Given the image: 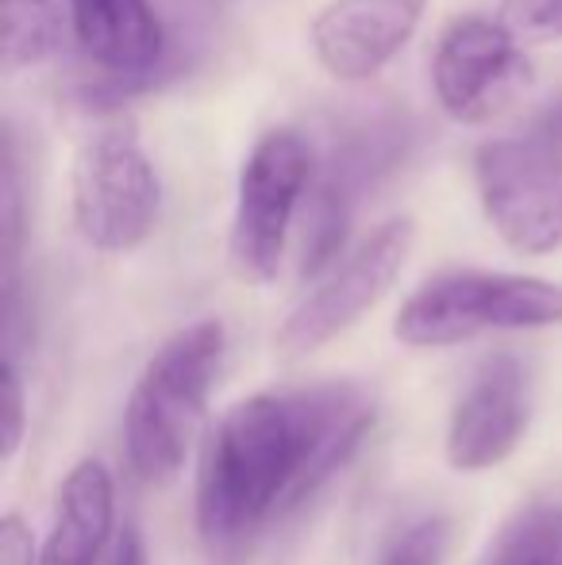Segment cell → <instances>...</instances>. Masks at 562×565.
<instances>
[{"instance_id": "obj_1", "label": "cell", "mask_w": 562, "mask_h": 565, "mask_svg": "<svg viewBox=\"0 0 562 565\" xmlns=\"http://www.w3.org/2000/svg\"><path fill=\"white\" fill-rule=\"evenodd\" d=\"M374 431V396L354 381L271 388L232 404L197 473V539L216 565H243Z\"/></svg>"}, {"instance_id": "obj_2", "label": "cell", "mask_w": 562, "mask_h": 565, "mask_svg": "<svg viewBox=\"0 0 562 565\" xmlns=\"http://www.w3.org/2000/svg\"><path fill=\"white\" fill-rule=\"evenodd\" d=\"M224 358L227 331L220 320L173 331L147 358L124 404V454L139 481L166 484L185 466Z\"/></svg>"}, {"instance_id": "obj_3", "label": "cell", "mask_w": 562, "mask_h": 565, "mask_svg": "<svg viewBox=\"0 0 562 565\" xmlns=\"http://www.w3.org/2000/svg\"><path fill=\"white\" fill-rule=\"evenodd\" d=\"M562 323V285L524 274L455 269L424 281L401 305L393 335L405 347H455L486 331H540Z\"/></svg>"}, {"instance_id": "obj_4", "label": "cell", "mask_w": 562, "mask_h": 565, "mask_svg": "<svg viewBox=\"0 0 562 565\" xmlns=\"http://www.w3.org/2000/svg\"><path fill=\"white\" fill-rule=\"evenodd\" d=\"M70 189H74L77 235L93 250L128 254L147 243L158 224L162 185L131 119H113L85 135Z\"/></svg>"}, {"instance_id": "obj_5", "label": "cell", "mask_w": 562, "mask_h": 565, "mask_svg": "<svg viewBox=\"0 0 562 565\" xmlns=\"http://www.w3.org/2000/svg\"><path fill=\"white\" fill-rule=\"evenodd\" d=\"M481 212L501 243L528 258L562 246V142L551 135L489 139L474 154Z\"/></svg>"}, {"instance_id": "obj_6", "label": "cell", "mask_w": 562, "mask_h": 565, "mask_svg": "<svg viewBox=\"0 0 562 565\" xmlns=\"http://www.w3.org/2000/svg\"><path fill=\"white\" fill-rule=\"evenodd\" d=\"M312 181L308 142L293 127H274L251 147L240 170L232 216V269L240 281L266 285L278 277L293 220Z\"/></svg>"}, {"instance_id": "obj_7", "label": "cell", "mask_w": 562, "mask_h": 565, "mask_svg": "<svg viewBox=\"0 0 562 565\" xmlns=\"http://www.w3.org/2000/svg\"><path fill=\"white\" fill-rule=\"evenodd\" d=\"M432 85L450 119L489 124L524 100L536 85V66L501 20L458 15L435 39Z\"/></svg>"}, {"instance_id": "obj_8", "label": "cell", "mask_w": 562, "mask_h": 565, "mask_svg": "<svg viewBox=\"0 0 562 565\" xmlns=\"http://www.w3.org/2000/svg\"><path fill=\"white\" fill-rule=\"evenodd\" d=\"M413 243H416V227L409 216H393L385 224H378L289 312V320L278 331L282 354L285 358L312 354L324 342H331L336 335H343L347 328H354L370 308L382 305V297L393 289V281L405 269Z\"/></svg>"}, {"instance_id": "obj_9", "label": "cell", "mask_w": 562, "mask_h": 565, "mask_svg": "<svg viewBox=\"0 0 562 565\" xmlns=\"http://www.w3.org/2000/svg\"><path fill=\"white\" fill-rule=\"evenodd\" d=\"M532 424V377L509 350L489 354L466 381L447 424V461L458 473H481L509 461Z\"/></svg>"}, {"instance_id": "obj_10", "label": "cell", "mask_w": 562, "mask_h": 565, "mask_svg": "<svg viewBox=\"0 0 562 565\" xmlns=\"http://www.w3.org/2000/svg\"><path fill=\"white\" fill-rule=\"evenodd\" d=\"M427 0H331L312 20V54L336 82L378 77L416 35Z\"/></svg>"}, {"instance_id": "obj_11", "label": "cell", "mask_w": 562, "mask_h": 565, "mask_svg": "<svg viewBox=\"0 0 562 565\" xmlns=\"http://www.w3.org/2000/svg\"><path fill=\"white\" fill-rule=\"evenodd\" d=\"M397 147L401 139L393 127H374V131L343 142L336 158L320 170L312 193H308L305 243H300V274L305 277L324 274L339 262V250H343L354 220V204L367 193L374 173L390 170Z\"/></svg>"}, {"instance_id": "obj_12", "label": "cell", "mask_w": 562, "mask_h": 565, "mask_svg": "<svg viewBox=\"0 0 562 565\" xmlns=\"http://www.w3.org/2000/svg\"><path fill=\"white\" fill-rule=\"evenodd\" d=\"M77 46L116 77H147L162 62L166 35L150 0H70Z\"/></svg>"}, {"instance_id": "obj_13", "label": "cell", "mask_w": 562, "mask_h": 565, "mask_svg": "<svg viewBox=\"0 0 562 565\" xmlns=\"http://www.w3.org/2000/svg\"><path fill=\"white\" fill-rule=\"evenodd\" d=\"M113 515V477L97 458H82L59 489L51 535L39 551V565H97L105 546L116 539Z\"/></svg>"}, {"instance_id": "obj_14", "label": "cell", "mask_w": 562, "mask_h": 565, "mask_svg": "<svg viewBox=\"0 0 562 565\" xmlns=\"http://www.w3.org/2000/svg\"><path fill=\"white\" fill-rule=\"evenodd\" d=\"M481 565H562V500L520 504L494 535Z\"/></svg>"}, {"instance_id": "obj_15", "label": "cell", "mask_w": 562, "mask_h": 565, "mask_svg": "<svg viewBox=\"0 0 562 565\" xmlns=\"http://www.w3.org/2000/svg\"><path fill=\"white\" fill-rule=\"evenodd\" d=\"M4 70H35L59 54V12L51 0H0Z\"/></svg>"}, {"instance_id": "obj_16", "label": "cell", "mask_w": 562, "mask_h": 565, "mask_svg": "<svg viewBox=\"0 0 562 565\" xmlns=\"http://www.w3.org/2000/svg\"><path fill=\"white\" fill-rule=\"evenodd\" d=\"M450 546V520L439 512L416 515L401 523L385 546L378 551L374 565H443Z\"/></svg>"}, {"instance_id": "obj_17", "label": "cell", "mask_w": 562, "mask_h": 565, "mask_svg": "<svg viewBox=\"0 0 562 565\" xmlns=\"http://www.w3.org/2000/svg\"><path fill=\"white\" fill-rule=\"evenodd\" d=\"M497 20L524 46H548L562 39V0H501Z\"/></svg>"}, {"instance_id": "obj_18", "label": "cell", "mask_w": 562, "mask_h": 565, "mask_svg": "<svg viewBox=\"0 0 562 565\" xmlns=\"http://www.w3.org/2000/svg\"><path fill=\"white\" fill-rule=\"evenodd\" d=\"M23 435H28V396H23V377H20V365L4 362V443H0L4 461H12L15 454H20Z\"/></svg>"}, {"instance_id": "obj_19", "label": "cell", "mask_w": 562, "mask_h": 565, "mask_svg": "<svg viewBox=\"0 0 562 565\" xmlns=\"http://www.w3.org/2000/svg\"><path fill=\"white\" fill-rule=\"evenodd\" d=\"M0 565H39L35 539L15 512L0 520Z\"/></svg>"}, {"instance_id": "obj_20", "label": "cell", "mask_w": 562, "mask_h": 565, "mask_svg": "<svg viewBox=\"0 0 562 565\" xmlns=\"http://www.w3.org/2000/svg\"><path fill=\"white\" fill-rule=\"evenodd\" d=\"M108 565H147V546H142L139 527L124 523L113 539V554H108Z\"/></svg>"}, {"instance_id": "obj_21", "label": "cell", "mask_w": 562, "mask_h": 565, "mask_svg": "<svg viewBox=\"0 0 562 565\" xmlns=\"http://www.w3.org/2000/svg\"><path fill=\"white\" fill-rule=\"evenodd\" d=\"M540 131H543V135H551V139H559V142H562V105L555 108V113L548 116V124H543Z\"/></svg>"}]
</instances>
